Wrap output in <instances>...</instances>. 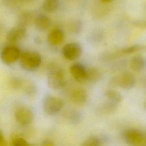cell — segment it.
<instances>
[{"instance_id":"obj_27","label":"cell","mask_w":146,"mask_h":146,"mask_svg":"<svg viewBox=\"0 0 146 146\" xmlns=\"http://www.w3.org/2000/svg\"><path fill=\"white\" fill-rule=\"evenodd\" d=\"M142 145L146 146V132L143 133V142Z\"/></svg>"},{"instance_id":"obj_14","label":"cell","mask_w":146,"mask_h":146,"mask_svg":"<svg viewBox=\"0 0 146 146\" xmlns=\"http://www.w3.org/2000/svg\"><path fill=\"white\" fill-rule=\"evenodd\" d=\"M117 108V103L108 100L107 102L103 103L99 107L98 110L101 113L111 114L113 113Z\"/></svg>"},{"instance_id":"obj_21","label":"cell","mask_w":146,"mask_h":146,"mask_svg":"<svg viewBox=\"0 0 146 146\" xmlns=\"http://www.w3.org/2000/svg\"><path fill=\"white\" fill-rule=\"evenodd\" d=\"M11 144L15 146H29L30 144L22 136L19 135H14L11 138Z\"/></svg>"},{"instance_id":"obj_24","label":"cell","mask_w":146,"mask_h":146,"mask_svg":"<svg viewBox=\"0 0 146 146\" xmlns=\"http://www.w3.org/2000/svg\"><path fill=\"white\" fill-rule=\"evenodd\" d=\"M80 27L81 25L80 23H79V22H75L74 23H73L72 30L74 33H79V31L80 30Z\"/></svg>"},{"instance_id":"obj_11","label":"cell","mask_w":146,"mask_h":146,"mask_svg":"<svg viewBox=\"0 0 146 146\" xmlns=\"http://www.w3.org/2000/svg\"><path fill=\"white\" fill-rule=\"evenodd\" d=\"M88 99L86 91L82 88H76L74 89L71 94V99L72 103L76 105H83L85 104Z\"/></svg>"},{"instance_id":"obj_4","label":"cell","mask_w":146,"mask_h":146,"mask_svg":"<svg viewBox=\"0 0 146 146\" xmlns=\"http://www.w3.org/2000/svg\"><path fill=\"white\" fill-rule=\"evenodd\" d=\"M48 83L50 87L54 90H60L63 88L66 81L63 70L59 68L52 69L48 73Z\"/></svg>"},{"instance_id":"obj_17","label":"cell","mask_w":146,"mask_h":146,"mask_svg":"<svg viewBox=\"0 0 146 146\" xmlns=\"http://www.w3.org/2000/svg\"><path fill=\"white\" fill-rule=\"evenodd\" d=\"M66 118L71 124H76L80 122L82 119V115L79 111L73 109L68 111L66 115Z\"/></svg>"},{"instance_id":"obj_7","label":"cell","mask_w":146,"mask_h":146,"mask_svg":"<svg viewBox=\"0 0 146 146\" xmlns=\"http://www.w3.org/2000/svg\"><path fill=\"white\" fill-rule=\"evenodd\" d=\"M15 118L19 124L25 125L30 124L34 119V114L29 108L22 106L16 109L15 111Z\"/></svg>"},{"instance_id":"obj_2","label":"cell","mask_w":146,"mask_h":146,"mask_svg":"<svg viewBox=\"0 0 146 146\" xmlns=\"http://www.w3.org/2000/svg\"><path fill=\"white\" fill-rule=\"evenodd\" d=\"M110 84L112 87L130 90L135 85V78L131 73L125 71L120 75L112 77L110 81Z\"/></svg>"},{"instance_id":"obj_30","label":"cell","mask_w":146,"mask_h":146,"mask_svg":"<svg viewBox=\"0 0 146 146\" xmlns=\"http://www.w3.org/2000/svg\"><path fill=\"white\" fill-rule=\"evenodd\" d=\"M144 107H145V110H146V100H145V103H144Z\"/></svg>"},{"instance_id":"obj_1","label":"cell","mask_w":146,"mask_h":146,"mask_svg":"<svg viewBox=\"0 0 146 146\" xmlns=\"http://www.w3.org/2000/svg\"><path fill=\"white\" fill-rule=\"evenodd\" d=\"M20 62L22 67L27 71H33L36 69L41 63L40 55L34 51H25L21 53Z\"/></svg>"},{"instance_id":"obj_28","label":"cell","mask_w":146,"mask_h":146,"mask_svg":"<svg viewBox=\"0 0 146 146\" xmlns=\"http://www.w3.org/2000/svg\"><path fill=\"white\" fill-rule=\"evenodd\" d=\"M43 145H47V146H52L54 144V143L52 141H51L50 140H46Z\"/></svg>"},{"instance_id":"obj_10","label":"cell","mask_w":146,"mask_h":146,"mask_svg":"<svg viewBox=\"0 0 146 146\" xmlns=\"http://www.w3.org/2000/svg\"><path fill=\"white\" fill-rule=\"evenodd\" d=\"M26 35V30L23 26H18L9 30L6 35L7 40L11 43H15L23 39Z\"/></svg>"},{"instance_id":"obj_16","label":"cell","mask_w":146,"mask_h":146,"mask_svg":"<svg viewBox=\"0 0 146 146\" xmlns=\"http://www.w3.org/2000/svg\"><path fill=\"white\" fill-rule=\"evenodd\" d=\"M87 80L90 82H96L99 80L102 77V72L96 67H91L86 69Z\"/></svg>"},{"instance_id":"obj_8","label":"cell","mask_w":146,"mask_h":146,"mask_svg":"<svg viewBox=\"0 0 146 146\" xmlns=\"http://www.w3.org/2000/svg\"><path fill=\"white\" fill-rule=\"evenodd\" d=\"M124 137L129 144L139 146L142 145L143 133L135 129H129L124 132Z\"/></svg>"},{"instance_id":"obj_9","label":"cell","mask_w":146,"mask_h":146,"mask_svg":"<svg viewBox=\"0 0 146 146\" xmlns=\"http://www.w3.org/2000/svg\"><path fill=\"white\" fill-rule=\"evenodd\" d=\"M70 71L74 79L78 83H83L87 80L86 69L80 63H75L70 68Z\"/></svg>"},{"instance_id":"obj_23","label":"cell","mask_w":146,"mask_h":146,"mask_svg":"<svg viewBox=\"0 0 146 146\" xmlns=\"http://www.w3.org/2000/svg\"><path fill=\"white\" fill-rule=\"evenodd\" d=\"M33 18V14L30 12L26 11L22 14V15H21L20 19L21 22L23 24L28 25L31 22Z\"/></svg>"},{"instance_id":"obj_12","label":"cell","mask_w":146,"mask_h":146,"mask_svg":"<svg viewBox=\"0 0 146 146\" xmlns=\"http://www.w3.org/2000/svg\"><path fill=\"white\" fill-rule=\"evenodd\" d=\"M64 39V34L63 31L60 29H52L48 35V41L53 46H58L60 44Z\"/></svg>"},{"instance_id":"obj_22","label":"cell","mask_w":146,"mask_h":146,"mask_svg":"<svg viewBox=\"0 0 146 146\" xmlns=\"http://www.w3.org/2000/svg\"><path fill=\"white\" fill-rule=\"evenodd\" d=\"M101 145V140L96 137L91 136L87 138L83 143V146H99Z\"/></svg>"},{"instance_id":"obj_15","label":"cell","mask_w":146,"mask_h":146,"mask_svg":"<svg viewBox=\"0 0 146 146\" xmlns=\"http://www.w3.org/2000/svg\"><path fill=\"white\" fill-rule=\"evenodd\" d=\"M36 26L40 30H44L47 29L51 24V21L47 16L40 14L38 15L34 19Z\"/></svg>"},{"instance_id":"obj_6","label":"cell","mask_w":146,"mask_h":146,"mask_svg":"<svg viewBox=\"0 0 146 146\" xmlns=\"http://www.w3.org/2000/svg\"><path fill=\"white\" fill-rule=\"evenodd\" d=\"M82 52V46L77 42L69 43L66 44L62 49L63 56L69 60H73L79 58Z\"/></svg>"},{"instance_id":"obj_18","label":"cell","mask_w":146,"mask_h":146,"mask_svg":"<svg viewBox=\"0 0 146 146\" xmlns=\"http://www.w3.org/2000/svg\"><path fill=\"white\" fill-rule=\"evenodd\" d=\"M146 50V46L141 45V44H135L132 45L123 49L120 50L119 51L120 55H125V54H129L134 53L138 51H142Z\"/></svg>"},{"instance_id":"obj_29","label":"cell","mask_w":146,"mask_h":146,"mask_svg":"<svg viewBox=\"0 0 146 146\" xmlns=\"http://www.w3.org/2000/svg\"><path fill=\"white\" fill-rule=\"evenodd\" d=\"M101 2H104V3H110L111 2H113L115 0H100Z\"/></svg>"},{"instance_id":"obj_13","label":"cell","mask_w":146,"mask_h":146,"mask_svg":"<svg viewBox=\"0 0 146 146\" xmlns=\"http://www.w3.org/2000/svg\"><path fill=\"white\" fill-rule=\"evenodd\" d=\"M131 68L136 72L143 71L146 66L145 58L142 55H136L133 56L129 62Z\"/></svg>"},{"instance_id":"obj_20","label":"cell","mask_w":146,"mask_h":146,"mask_svg":"<svg viewBox=\"0 0 146 146\" xmlns=\"http://www.w3.org/2000/svg\"><path fill=\"white\" fill-rule=\"evenodd\" d=\"M104 95L108 100L114 102L117 104L122 101L121 95L116 90H108L105 92Z\"/></svg>"},{"instance_id":"obj_19","label":"cell","mask_w":146,"mask_h":146,"mask_svg":"<svg viewBox=\"0 0 146 146\" xmlns=\"http://www.w3.org/2000/svg\"><path fill=\"white\" fill-rule=\"evenodd\" d=\"M59 6V0H44L43 3L44 10L48 13L55 11Z\"/></svg>"},{"instance_id":"obj_25","label":"cell","mask_w":146,"mask_h":146,"mask_svg":"<svg viewBox=\"0 0 146 146\" xmlns=\"http://www.w3.org/2000/svg\"><path fill=\"white\" fill-rule=\"evenodd\" d=\"M6 144V141L5 139L4 135L0 129V146H3Z\"/></svg>"},{"instance_id":"obj_26","label":"cell","mask_w":146,"mask_h":146,"mask_svg":"<svg viewBox=\"0 0 146 146\" xmlns=\"http://www.w3.org/2000/svg\"><path fill=\"white\" fill-rule=\"evenodd\" d=\"M141 86L144 90V91L146 92V75H144L141 80Z\"/></svg>"},{"instance_id":"obj_3","label":"cell","mask_w":146,"mask_h":146,"mask_svg":"<svg viewBox=\"0 0 146 146\" xmlns=\"http://www.w3.org/2000/svg\"><path fill=\"white\" fill-rule=\"evenodd\" d=\"M64 103L60 98L49 95L43 100V110L47 115H52L59 112L64 107Z\"/></svg>"},{"instance_id":"obj_5","label":"cell","mask_w":146,"mask_h":146,"mask_svg":"<svg viewBox=\"0 0 146 146\" xmlns=\"http://www.w3.org/2000/svg\"><path fill=\"white\" fill-rule=\"evenodd\" d=\"M21 54V50L18 47L14 45H9L1 51V58L3 63L11 64L20 58Z\"/></svg>"}]
</instances>
